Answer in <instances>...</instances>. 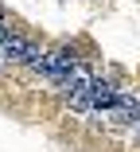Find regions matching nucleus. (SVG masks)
Returning <instances> with one entry per match:
<instances>
[{
	"instance_id": "obj_2",
	"label": "nucleus",
	"mask_w": 140,
	"mask_h": 152,
	"mask_svg": "<svg viewBox=\"0 0 140 152\" xmlns=\"http://www.w3.org/2000/svg\"><path fill=\"white\" fill-rule=\"evenodd\" d=\"M86 94H90V113H94V109H113L121 90H117L113 82H105V78H94V82L86 86Z\"/></svg>"
},
{
	"instance_id": "obj_3",
	"label": "nucleus",
	"mask_w": 140,
	"mask_h": 152,
	"mask_svg": "<svg viewBox=\"0 0 140 152\" xmlns=\"http://www.w3.org/2000/svg\"><path fill=\"white\" fill-rule=\"evenodd\" d=\"M8 35H12V31H8V23L0 20V47H4V39H8Z\"/></svg>"
},
{
	"instance_id": "obj_1",
	"label": "nucleus",
	"mask_w": 140,
	"mask_h": 152,
	"mask_svg": "<svg viewBox=\"0 0 140 152\" xmlns=\"http://www.w3.org/2000/svg\"><path fill=\"white\" fill-rule=\"evenodd\" d=\"M0 55H4V58H8V63H23V66H31V63H35V58L43 55V51H39L35 43H27L23 35H16V31H12V35L4 39V47H0Z\"/></svg>"
}]
</instances>
